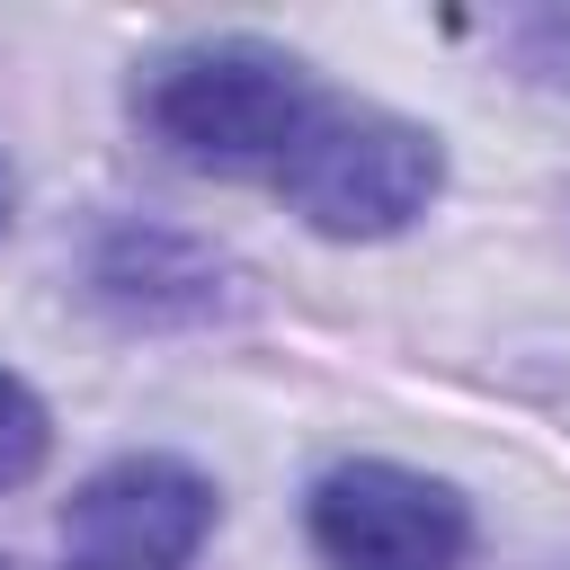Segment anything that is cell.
Masks as SVG:
<instances>
[{"instance_id":"obj_8","label":"cell","mask_w":570,"mask_h":570,"mask_svg":"<svg viewBox=\"0 0 570 570\" xmlns=\"http://www.w3.org/2000/svg\"><path fill=\"white\" fill-rule=\"evenodd\" d=\"M0 232H9V169H0Z\"/></svg>"},{"instance_id":"obj_6","label":"cell","mask_w":570,"mask_h":570,"mask_svg":"<svg viewBox=\"0 0 570 570\" xmlns=\"http://www.w3.org/2000/svg\"><path fill=\"white\" fill-rule=\"evenodd\" d=\"M45 445H53V419H45V401H36L18 374H0V490L36 481Z\"/></svg>"},{"instance_id":"obj_4","label":"cell","mask_w":570,"mask_h":570,"mask_svg":"<svg viewBox=\"0 0 570 570\" xmlns=\"http://www.w3.org/2000/svg\"><path fill=\"white\" fill-rule=\"evenodd\" d=\"M214 534V481L178 454H116L62 508V570H187Z\"/></svg>"},{"instance_id":"obj_5","label":"cell","mask_w":570,"mask_h":570,"mask_svg":"<svg viewBox=\"0 0 570 570\" xmlns=\"http://www.w3.org/2000/svg\"><path fill=\"white\" fill-rule=\"evenodd\" d=\"M223 258L187 232H160V223H116L98 232L89 249V294L116 312V321H142V330H169V321H214L223 312Z\"/></svg>"},{"instance_id":"obj_7","label":"cell","mask_w":570,"mask_h":570,"mask_svg":"<svg viewBox=\"0 0 570 570\" xmlns=\"http://www.w3.org/2000/svg\"><path fill=\"white\" fill-rule=\"evenodd\" d=\"M517 62H525V80H543V89H570V9H543V18H525V27H517Z\"/></svg>"},{"instance_id":"obj_9","label":"cell","mask_w":570,"mask_h":570,"mask_svg":"<svg viewBox=\"0 0 570 570\" xmlns=\"http://www.w3.org/2000/svg\"><path fill=\"white\" fill-rule=\"evenodd\" d=\"M0 570H9V561H0Z\"/></svg>"},{"instance_id":"obj_3","label":"cell","mask_w":570,"mask_h":570,"mask_svg":"<svg viewBox=\"0 0 570 570\" xmlns=\"http://www.w3.org/2000/svg\"><path fill=\"white\" fill-rule=\"evenodd\" d=\"M303 534L330 570H463L472 508L410 463H330L303 499Z\"/></svg>"},{"instance_id":"obj_2","label":"cell","mask_w":570,"mask_h":570,"mask_svg":"<svg viewBox=\"0 0 570 570\" xmlns=\"http://www.w3.org/2000/svg\"><path fill=\"white\" fill-rule=\"evenodd\" d=\"M436 187H445L436 134L392 107H365V98H321L303 116L294 151L276 160L285 214H303L321 240H392L428 214Z\"/></svg>"},{"instance_id":"obj_1","label":"cell","mask_w":570,"mask_h":570,"mask_svg":"<svg viewBox=\"0 0 570 570\" xmlns=\"http://www.w3.org/2000/svg\"><path fill=\"white\" fill-rule=\"evenodd\" d=\"M321 107V89L303 80V62L285 45H258V36H205V45H178L160 53L142 80H134V116L142 134L187 160V169H214V178H276V160L294 151L303 116Z\"/></svg>"}]
</instances>
